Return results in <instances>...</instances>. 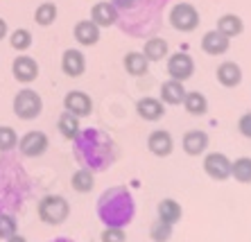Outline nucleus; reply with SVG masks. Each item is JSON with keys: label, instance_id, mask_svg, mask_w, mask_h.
Wrapping results in <instances>:
<instances>
[{"label": "nucleus", "instance_id": "obj_1", "mask_svg": "<svg viewBox=\"0 0 251 242\" xmlns=\"http://www.w3.org/2000/svg\"><path fill=\"white\" fill-rule=\"evenodd\" d=\"M73 156L79 168L95 172H106L118 161V145L106 131L88 127L79 129L73 138Z\"/></svg>", "mask_w": 251, "mask_h": 242}, {"label": "nucleus", "instance_id": "obj_2", "mask_svg": "<svg viewBox=\"0 0 251 242\" xmlns=\"http://www.w3.org/2000/svg\"><path fill=\"white\" fill-rule=\"evenodd\" d=\"M172 0H136V5L127 12H120L118 18V27L123 34L136 36V39H145L158 32L161 27V12L163 7Z\"/></svg>", "mask_w": 251, "mask_h": 242}, {"label": "nucleus", "instance_id": "obj_3", "mask_svg": "<svg viewBox=\"0 0 251 242\" xmlns=\"http://www.w3.org/2000/svg\"><path fill=\"white\" fill-rule=\"evenodd\" d=\"M95 208H98L100 222L104 226L125 229V226H129L136 218V201L127 186L106 188L104 193L98 197V206Z\"/></svg>", "mask_w": 251, "mask_h": 242}, {"label": "nucleus", "instance_id": "obj_4", "mask_svg": "<svg viewBox=\"0 0 251 242\" xmlns=\"http://www.w3.org/2000/svg\"><path fill=\"white\" fill-rule=\"evenodd\" d=\"M36 213H39V219H41L43 224L59 226L68 219L70 204L66 201V197H61V195H46V197H41V201H39Z\"/></svg>", "mask_w": 251, "mask_h": 242}, {"label": "nucleus", "instance_id": "obj_5", "mask_svg": "<svg viewBox=\"0 0 251 242\" xmlns=\"http://www.w3.org/2000/svg\"><path fill=\"white\" fill-rule=\"evenodd\" d=\"M14 116L21 120H36L43 113V100L41 95L32 89H21L14 95Z\"/></svg>", "mask_w": 251, "mask_h": 242}, {"label": "nucleus", "instance_id": "obj_6", "mask_svg": "<svg viewBox=\"0 0 251 242\" xmlns=\"http://www.w3.org/2000/svg\"><path fill=\"white\" fill-rule=\"evenodd\" d=\"M199 23H201V18H199L197 7L190 2H176L170 12V25L176 32H195Z\"/></svg>", "mask_w": 251, "mask_h": 242}, {"label": "nucleus", "instance_id": "obj_7", "mask_svg": "<svg viewBox=\"0 0 251 242\" xmlns=\"http://www.w3.org/2000/svg\"><path fill=\"white\" fill-rule=\"evenodd\" d=\"M48 145H50V138H48L46 131L32 129L27 134L18 138V152L23 154L25 159H36V156H43L48 152Z\"/></svg>", "mask_w": 251, "mask_h": 242}, {"label": "nucleus", "instance_id": "obj_8", "mask_svg": "<svg viewBox=\"0 0 251 242\" xmlns=\"http://www.w3.org/2000/svg\"><path fill=\"white\" fill-rule=\"evenodd\" d=\"M231 163L233 161L228 159L226 154L210 152V154H206V159H204V172L213 181H226L231 177Z\"/></svg>", "mask_w": 251, "mask_h": 242}, {"label": "nucleus", "instance_id": "obj_9", "mask_svg": "<svg viewBox=\"0 0 251 242\" xmlns=\"http://www.w3.org/2000/svg\"><path fill=\"white\" fill-rule=\"evenodd\" d=\"M195 73V61L188 52H175L168 57V75L170 79L176 82H186Z\"/></svg>", "mask_w": 251, "mask_h": 242}, {"label": "nucleus", "instance_id": "obj_10", "mask_svg": "<svg viewBox=\"0 0 251 242\" xmlns=\"http://www.w3.org/2000/svg\"><path fill=\"white\" fill-rule=\"evenodd\" d=\"M64 111H70L77 118H88L93 113V100L84 91H70L64 97Z\"/></svg>", "mask_w": 251, "mask_h": 242}, {"label": "nucleus", "instance_id": "obj_11", "mask_svg": "<svg viewBox=\"0 0 251 242\" xmlns=\"http://www.w3.org/2000/svg\"><path fill=\"white\" fill-rule=\"evenodd\" d=\"M12 75L21 84H32L39 77V64L27 54H18L12 61Z\"/></svg>", "mask_w": 251, "mask_h": 242}, {"label": "nucleus", "instance_id": "obj_12", "mask_svg": "<svg viewBox=\"0 0 251 242\" xmlns=\"http://www.w3.org/2000/svg\"><path fill=\"white\" fill-rule=\"evenodd\" d=\"M120 18V12L113 7L111 0H102V2H95L93 9H91V21L98 25L100 30L102 27H111V25L118 23Z\"/></svg>", "mask_w": 251, "mask_h": 242}, {"label": "nucleus", "instance_id": "obj_13", "mask_svg": "<svg viewBox=\"0 0 251 242\" xmlns=\"http://www.w3.org/2000/svg\"><path fill=\"white\" fill-rule=\"evenodd\" d=\"M61 71L66 77H82L86 71V57L77 48H68L61 54Z\"/></svg>", "mask_w": 251, "mask_h": 242}, {"label": "nucleus", "instance_id": "obj_14", "mask_svg": "<svg viewBox=\"0 0 251 242\" xmlns=\"http://www.w3.org/2000/svg\"><path fill=\"white\" fill-rule=\"evenodd\" d=\"M147 149L158 156V159H163V156H170L172 149H175V141H172V134L165 129H156L152 131L150 136H147Z\"/></svg>", "mask_w": 251, "mask_h": 242}, {"label": "nucleus", "instance_id": "obj_15", "mask_svg": "<svg viewBox=\"0 0 251 242\" xmlns=\"http://www.w3.org/2000/svg\"><path fill=\"white\" fill-rule=\"evenodd\" d=\"M136 113L143 120H147V122H156V120H161L165 116V106L158 97H150L147 95V97H140L136 102Z\"/></svg>", "mask_w": 251, "mask_h": 242}, {"label": "nucleus", "instance_id": "obj_16", "mask_svg": "<svg viewBox=\"0 0 251 242\" xmlns=\"http://www.w3.org/2000/svg\"><path fill=\"white\" fill-rule=\"evenodd\" d=\"M228 48H231V39L224 36L222 32L210 30L201 36V50L206 54H213V57L215 54H224V52H228Z\"/></svg>", "mask_w": 251, "mask_h": 242}, {"label": "nucleus", "instance_id": "obj_17", "mask_svg": "<svg viewBox=\"0 0 251 242\" xmlns=\"http://www.w3.org/2000/svg\"><path fill=\"white\" fill-rule=\"evenodd\" d=\"M181 147L188 156H199V154H204L206 147H208V134L201 129L186 131V136H183V141H181Z\"/></svg>", "mask_w": 251, "mask_h": 242}, {"label": "nucleus", "instance_id": "obj_18", "mask_svg": "<svg viewBox=\"0 0 251 242\" xmlns=\"http://www.w3.org/2000/svg\"><path fill=\"white\" fill-rule=\"evenodd\" d=\"M73 36H75V41L84 48L95 46V43L100 41V27L91 21V18H84V21H79V23L75 25Z\"/></svg>", "mask_w": 251, "mask_h": 242}, {"label": "nucleus", "instance_id": "obj_19", "mask_svg": "<svg viewBox=\"0 0 251 242\" xmlns=\"http://www.w3.org/2000/svg\"><path fill=\"white\" fill-rule=\"evenodd\" d=\"M217 82L222 84L224 89H235L242 82V68H240L235 61H224L220 68H217Z\"/></svg>", "mask_w": 251, "mask_h": 242}, {"label": "nucleus", "instance_id": "obj_20", "mask_svg": "<svg viewBox=\"0 0 251 242\" xmlns=\"http://www.w3.org/2000/svg\"><path fill=\"white\" fill-rule=\"evenodd\" d=\"M188 91L183 89V82L176 79H168L161 84V102L163 104H181Z\"/></svg>", "mask_w": 251, "mask_h": 242}, {"label": "nucleus", "instance_id": "obj_21", "mask_svg": "<svg viewBox=\"0 0 251 242\" xmlns=\"http://www.w3.org/2000/svg\"><path fill=\"white\" fill-rule=\"evenodd\" d=\"M168 41L161 39V36H150L145 41V48H143V54H145L147 61H163L168 57Z\"/></svg>", "mask_w": 251, "mask_h": 242}, {"label": "nucleus", "instance_id": "obj_22", "mask_svg": "<svg viewBox=\"0 0 251 242\" xmlns=\"http://www.w3.org/2000/svg\"><path fill=\"white\" fill-rule=\"evenodd\" d=\"M156 215H158V219H163V222L175 226L183 218V211L175 199H161L156 204Z\"/></svg>", "mask_w": 251, "mask_h": 242}, {"label": "nucleus", "instance_id": "obj_23", "mask_svg": "<svg viewBox=\"0 0 251 242\" xmlns=\"http://www.w3.org/2000/svg\"><path fill=\"white\" fill-rule=\"evenodd\" d=\"M217 32H222L224 36L233 39V36H240L245 32V23L235 14H224V16L217 18Z\"/></svg>", "mask_w": 251, "mask_h": 242}, {"label": "nucleus", "instance_id": "obj_24", "mask_svg": "<svg viewBox=\"0 0 251 242\" xmlns=\"http://www.w3.org/2000/svg\"><path fill=\"white\" fill-rule=\"evenodd\" d=\"M123 66H125V71H127L129 75H134V77L145 75V73L150 71V61L145 59V54L143 52H127L125 54V59H123Z\"/></svg>", "mask_w": 251, "mask_h": 242}, {"label": "nucleus", "instance_id": "obj_25", "mask_svg": "<svg viewBox=\"0 0 251 242\" xmlns=\"http://www.w3.org/2000/svg\"><path fill=\"white\" fill-rule=\"evenodd\" d=\"M181 104L186 106V111L190 113V116H204V113L208 111V100H206V95L199 93V91H188Z\"/></svg>", "mask_w": 251, "mask_h": 242}, {"label": "nucleus", "instance_id": "obj_26", "mask_svg": "<svg viewBox=\"0 0 251 242\" xmlns=\"http://www.w3.org/2000/svg\"><path fill=\"white\" fill-rule=\"evenodd\" d=\"M57 127H59V134H61L66 141H73V138L79 134V118L73 116L70 111H64L57 120Z\"/></svg>", "mask_w": 251, "mask_h": 242}, {"label": "nucleus", "instance_id": "obj_27", "mask_svg": "<svg viewBox=\"0 0 251 242\" xmlns=\"http://www.w3.org/2000/svg\"><path fill=\"white\" fill-rule=\"evenodd\" d=\"M70 186H73V190H77V193H91V190L95 188L93 172L86 170V168H79V170L70 177Z\"/></svg>", "mask_w": 251, "mask_h": 242}, {"label": "nucleus", "instance_id": "obj_28", "mask_svg": "<svg viewBox=\"0 0 251 242\" xmlns=\"http://www.w3.org/2000/svg\"><path fill=\"white\" fill-rule=\"evenodd\" d=\"M57 5L54 2H41V5L36 7L34 12V23L41 25V27H50V25L57 21Z\"/></svg>", "mask_w": 251, "mask_h": 242}, {"label": "nucleus", "instance_id": "obj_29", "mask_svg": "<svg viewBox=\"0 0 251 242\" xmlns=\"http://www.w3.org/2000/svg\"><path fill=\"white\" fill-rule=\"evenodd\" d=\"M231 177L238 183H251V156H242L231 163Z\"/></svg>", "mask_w": 251, "mask_h": 242}, {"label": "nucleus", "instance_id": "obj_30", "mask_svg": "<svg viewBox=\"0 0 251 242\" xmlns=\"http://www.w3.org/2000/svg\"><path fill=\"white\" fill-rule=\"evenodd\" d=\"M9 46H12L14 50H18V52L29 50V46H32V34H29V30L18 27V30L9 32Z\"/></svg>", "mask_w": 251, "mask_h": 242}, {"label": "nucleus", "instance_id": "obj_31", "mask_svg": "<svg viewBox=\"0 0 251 242\" xmlns=\"http://www.w3.org/2000/svg\"><path fill=\"white\" fill-rule=\"evenodd\" d=\"M14 147H18V134L7 127V124H0V154L12 152Z\"/></svg>", "mask_w": 251, "mask_h": 242}, {"label": "nucleus", "instance_id": "obj_32", "mask_svg": "<svg viewBox=\"0 0 251 242\" xmlns=\"http://www.w3.org/2000/svg\"><path fill=\"white\" fill-rule=\"evenodd\" d=\"M150 236H152L154 242H168L172 238V224L163 222V219H156L150 229Z\"/></svg>", "mask_w": 251, "mask_h": 242}, {"label": "nucleus", "instance_id": "obj_33", "mask_svg": "<svg viewBox=\"0 0 251 242\" xmlns=\"http://www.w3.org/2000/svg\"><path fill=\"white\" fill-rule=\"evenodd\" d=\"M16 231H18L16 218H14V215H7V213H0V238L7 240V238H12Z\"/></svg>", "mask_w": 251, "mask_h": 242}, {"label": "nucleus", "instance_id": "obj_34", "mask_svg": "<svg viewBox=\"0 0 251 242\" xmlns=\"http://www.w3.org/2000/svg\"><path fill=\"white\" fill-rule=\"evenodd\" d=\"M102 242H125L127 236H125V229H116V226H104L102 236H100Z\"/></svg>", "mask_w": 251, "mask_h": 242}, {"label": "nucleus", "instance_id": "obj_35", "mask_svg": "<svg viewBox=\"0 0 251 242\" xmlns=\"http://www.w3.org/2000/svg\"><path fill=\"white\" fill-rule=\"evenodd\" d=\"M238 131L242 134L245 138H249L251 141V111H247V113H242L240 116V120H238Z\"/></svg>", "mask_w": 251, "mask_h": 242}, {"label": "nucleus", "instance_id": "obj_36", "mask_svg": "<svg viewBox=\"0 0 251 242\" xmlns=\"http://www.w3.org/2000/svg\"><path fill=\"white\" fill-rule=\"evenodd\" d=\"M111 2L118 12H127V9H131L136 5V0H111Z\"/></svg>", "mask_w": 251, "mask_h": 242}, {"label": "nucleus", "instance_id": "obj_37", "mask_svg": "<svg viewBox=\"0 0 251 242\" xmlns=\"http://www.w3.org/2000/svg\"><path fill=\"white\" fill-rule=\"evenodd\" d=\"M7 36H9V25H7L5 18H0V41L7 39Z\"/></svg>", "mask_w": 251, "mask_h": 242}, {"label": "nucleus", "instance_id": "obj_38", "mask_svg": "<svg viewBox=\"0 0 251 242\" xmlns=\"http://www.w3.org/2000/svg\"><path fill=\"white\" fill-rule=\"evenodd\" d=\"M7 242H27L23 236H18V233H14L12 238H7Z\"/></svg>", "mask_w": 251, "mask_h": 242}, {"label": "nucleus", "instance_id": "obj_39", "mask_svg": "<svg viewBox=\"0 0 251 242\" xmlns=\"http://www.w3.org/2000/svg\"><path fill=\"white\" fill-rule=\"evenodd\" d=\"M50 242H75V240H70V238H54V240Z\"/></svg>", "mask_w": 251, "mask_h": 242}]
</instances>
